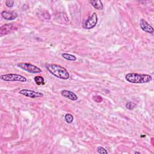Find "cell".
Segmentation results:
<instances>
[{
	"instance_id": "3",
	"label": "cell",
	"mask_w": 154,
	"mask_h": 154,
	"mask_svg": "<svg viewBox=\"0 0 154 154\" xmlns=\"http://www.w3.org/2000/svg\"><path fill=\"white\" fill-rule=\"evenodd\" d=\"M0 79L2 81L7 82L11 81H19V82H26L27 79L20 75L16 73H8L5 75H2L0 76Z\"/></svg>"
},
{
	"instance_id": "18",
	"label": "cell",
	"mask_w": 154,
	"mask_h": 154,
	"mask_svg": "<svg viewBox=\"0 0 154 154\" xmlns=\"http://www.w3.org/2000/svg\"><path fill=\"white\" fill-rule=\"evenodd\" d=\"M14 4V1L8 0V1H7L5 2V5L8 7H13Z\"/></svg>"
},
{
	"instance_id": "15",
	"label": "cell",
	"mask_w": 154,
	"mask_h": 154,
	"mask_svg": "<svg viewBox=\"0 0 154 154\" xmlns=\"http://www.w3.org/2000/svg\"><path fill=\"white\" fill-rule=\"evenodd\" d=\"M126 108L129 110H132L136 107V104L132 102H128L126 103Z\"/></svg>"
},
{
	"instance_id": "2",
	"label": "cell",
	"mask_w": 154,
	"mask_h": 154,
	"mask_svg": "<svg viewBox=\"0 0 154 154\" xmlns=\"http://www.w3.org/2000/svg\"><path fill=\"white\" fill-rule=\"evenodd\" d=\"M47 69L51 74L58 78L62 79H68L70 77V75L67 70L64 67L58 64H49L47 66Z\"/></svg>"
},
{
	"instance_id": "16",
	"label": "cell",
	"mask_w": 154,
	"mask_h": 154,
	"mask_svg": "<svg viewBox=\"0 0 154 154\" xmlns=\"http://www.w3.org/2000/svg\"><path fill=\"white\" fill-rule=\"evenodd\" d=\"M97 152L99 153H103V154H108V151L105 148H103V147H101V146H99L97 148Z\"/></svg>"
},
{
	"instance_id": "9",
	"label": "cell",
	"mask_w": 154,
	"mask_h": 154,
	"mask_svg": "<svg viewBox=\"0 0 154 154\" xmlns=\"http://www.w3.org/2000/svg\"><path fill=\"white\" fill-rule=\"evenodd\" d=\"M1 16L6 20H11L15 19L17 17V14L14 11L5 10L1 12Z\"/></svg>"
},
{
	"instance_id": "5",
	"label": "cell",
	"mask_w": 154,
	"mask_h": 154,
	"mask_svg": "<svg viewBox=\"0 0 154 154\" xmlns=\"http://www.w3.org/2000/svg\"><path fill=\"white\" fill-rule=\"evenodd\" d=\"M19 25L14 23H7L5 25H3L0 28V35H5L9 34L13 31H16L18 28Z\"/></svg>"
},
{
	"instance_id": "14",
	"label": "cell",
	"mask_w": 154,
	"mask_h": 154,
	"mask_svg": "<svg viewBox=\"0 0 154 154\" xmlns=\"http://www.w3.org/2000/svg\"><path fill=\"white\" fill-rule=\"evenodd\" d=\"M64 118H65V120L68 123H71L73 120V116L71 114H69V113L66 114L65 115Z\"/></svg>"
},
{
	"instance_id": "4",
	"label": "cell",
	"mask_w": 154,
	"mask_h": 154,
	"mask_svg": "<svg viewBox=\"0 0 154 154\" xmlns=\"http://www.w3.org/2000/svg\"><path fill=\"white\" fill-rule=\"evenodd\" d=\"M17 66L31 73H38L42 72V70L39 67L30 63H20L17 64Z\"/></svg>"
},
{
	"instance_id": "13",
	"label": "cell",
	"mask_w": 154,
	"mask_h": 154,
	"mask_svg": "<svg viewBox=\"0 0 154 154\" xmlns=\"http://www.w3.org/2000/svg\"><path fill=\"white\" fill-rule=\"evenodd\" d=\"M35 84L38 85L45 84V79L42 76H36L34 78Z\"/></svg>"
},
{
	"instance_id": "8",
	"label": "cell",
	"mask_w": 154,
	"mask_h": 154,
	"mask_svg": "<svg viewBox=\"0 0 154 154\" xmlns=\"http://www.w3.org/2000/svg\"><path fill=\"white\" fill-rule=\"evenodd\" d=\"M140 26L141 29L143 31H144L146 32H147V33H149V34H153L154 30H153V27L150 25H149L144 19H141L140 20Z\"/></svg>"
},
{
	"instance_id": "1",
	"label": "cell",
	"mask_w": 154,
	"mask_h": 154,
	"mask_svg": "<svg viewBox=\"0 0 154 154\" xmlns=\"http://www.w3.org/2000/svg\"><path fill=\"white\" fill-rule=\"evenodd\" d=\"M127 81L133 84H144L152 81V78L147 74H139L136 73H129L125 75Z\"/></svg>"
},
{
	"instance_id": "19",
	"label": "cell",
	"mask_w": 154,
	"mask_h": 154,
	"mask_svg": "<svg viewBox=\"0 0 154 154\" xmlns=\"http://www.w3.org/2000/svg\"><path fill=\"white\" fill-rule=\"evenodd\" d=\"M135 153H140V152H135Z\"/></svg>"
},
{
	"instance_id": "11",
	"label": "cell",
	"mask_w": 154,
	"mask_h": 154,
	"mask_svg": "<svg viewBox=\"0 0 154 154\" xmlns=\"http://www.w3.org/2000/svg\"><path fill=\"white\" fill-rule=\"evenodd\" d=\"M93 7L98 10H102L103 8V6L102 2L99 0H91L90 1Z\"/></svg>"
},
{
	"instance_id": "17",
	"label": "cell",
	"mask_w": 154,
	"mask_h": 154,
	"mask_svg": "<svg viewBox=\"0 0 154 154\" xmlns=\"http://www.w3.org/2000/svg\"><path fill=\"white\" fill-rule=\"evenodd\" d=\"M93 100L96 102H98V103H100V102H102V100H103V99L101 96H95L93 97Z\"/></svg>"
},
{
	"instance_id": "10",
	"label": "cell",
	"mask_w": 154,
	"mask_h": 154,
	"mask_svg": "<svg viewBox=\"0 0 154 154\" xmlns=\"http://www.w3.org/2000/svg\"><path fill=\"white\" fill-rule=\"evenodd\" d=\"M61 94L63 96H64V97H65L66 98H68V99H70L72 100H73V101L76 100L78 99L77 95L75 93H73V92H72L71 91H69V90H63L61 91Z\"/></svg>"
},
{
	"instance_id": "12",
	"label": "cell",
	"mask_w": 154,
	"mask_h": 154,
	"mask_svg": "<svg viewBox=\"0 0 154 154\" xmlns=\"http://www.w3.org/2000/svg\"><path fill=\"white\" fill-rule=\"evenodd\" d=\"M61 56L63 57V58H64L66 60H69V61H75L76 60V56L72 55V54H70L68 53H63L61 54Z\"/></svg>"
},
{
	"instance_id": "7",
	"label": "cell",
	"mask_w": 154,
	"mask_h": 154,
	"mask_svg": "<svg viewBox=\"0 0 154 154\" xmlns=\"http://www.w3.org/2000/svg\"><path fill=\"white\" fill-rule=\"evenodd\" d=\"M20 94L23 95L24 96L28 97L30 98H36V97H42L43 96V94L41 92L35 91L28 89H22L19 91Z\"/></svg>"
},
{
	"instance_id": "6",
	"label": "cell",
	"mask_w": 154,
	"mask_h": 154,
	"mask_svg": "<svg viewBox=\"0 0 154 154\" xmlns=\"http://www.w3.org/2000/svg\"><path fill=\"white\" fill-rule=\"evenodd\" d=\"M97 16L96 13H93L84 23L83 28L86 29H90L93 28L97 24Z\"/></svg>"
}]
</instances>
